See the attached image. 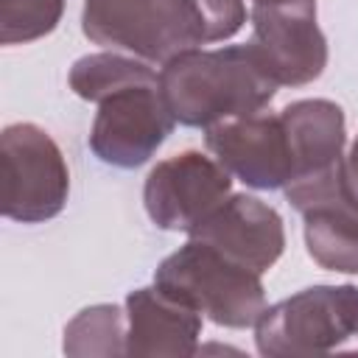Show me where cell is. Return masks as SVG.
I'll list each match as a JSON object with an SVG mask.
<instances>
[{"label":"cell","mask_w":358,"mask_h":358,"mask_svg":"<svg viewBox=\"0 0 358 358\" xmlns=\"http://www.w3.org/2000/svg\"><path fill=\"white\" fill-rule=\"evenodd\" d=\"M176 126L159 92V78L123 87L103 101L90 129L92 154L115 168H140L165 143Z\"/></svg>","instance_id":"obj_7"},{"label":"cell","mask_w":358,"mask_h":358,"mask_svg":"<svg viewBox=\"0 0 358 358\" xmlns=\"http://www.w3.org/2000/svg\"><path fill=\"white\" fill-rule=\"evenodd\" d=\"M274 3H299V0H252V6H274Z\"/></svg>","instance_id":"obj_18"},{"label":"cell","mask_w":358,"mask_h":358,"mask_svg":"<svg viewBox=\"0 0 358 358\" xmlns=\"http://www.w3.org/2000/svg\"><path fill=\"white\" fill-rule=\"evenodd\" d=\"M255 344L268 358L358 352V288L313 285L268 305L255 322Z\"/></svg>","instance_id":"obj_4"},{"label":"cell","mask_w":358,"mask_h":358,"mask_svg":"<svg viewBox=\"0 0 358 358\" xmlns=\"http://www.w3.org/2000/svg\"><path fill=\"white\" fill-rule=\"evenodd\" d=\"M277 87L316 81L327 64V39L316 25V0L252 6V39Z\"/></svg>","instance_id":"obj_9"},{"label":"cell","mask_w":358,"mask_h":358,"mask_svg":"<svg viewBox=\"0 0 358 358\" xmlns=\"http://www.w3.org/2000/svg\"><path fill=\"white\" fill-rule=\"evenodd\" d=\"M62 347L67 355H126V310H120L117 305L84 308L64 327Z\"/></svg>","instance_id":"obj_15"},{"label":"cell","mask_w":358,"mask_h":358,"mask_svg":"<svg viewBox=\"0 0 358 358\" xmlns=\"http://www.w3.org/2000/svg\"><path fill=\"white\" fill-rule=\"evenodd\" d=\"M229 196L232 173L201 151H182L157 162L143 187L148 218L171 232H190Z\"/></svg>","instance_id":"obj_8"},{"label":"cell","mask_w":358,"mask_h":358,"mask_svg":"<svg viewBox=\"0 0 358 358\" xmlns=\"http://www.w3.org/2000/svg\"><path fill=\"white\" fill-rule=\"evenodd\" d=\"M159 73L143 62V59H134V56H123V53H115V50H103V53H87L81 56L73 67H70V90L84 98V101H103L106 95L123 90V87H131V84H148V81H157Z\"/></svg>","instance_id":"obj_14"},{"label":"cell","mask_w":358,"mask_h":358,"mask_svg":"<svg viewBox=\"0 0 358 358\" xmlns=\"http://www.w3.org/2000/svg\"><path fill=\"white\" fill-rule=\"evenodd\" d=\"M154 285L221 327H255L266 310L260 274L196 238L157 266Z\"/></svg>","instance_id":"obj_3"},{"label":"cell","mask_w":358,"mask_h":358,"mask_svg":"<svg viewBox=\"0 0 358 358\" xmlns=\"http://www.w3.org/2000/svg\"><path fill=\"white\" fill-rule=\"evenodd\" d=\"M3 215L42 224L59 215L70 193V171L56 140L34 123H11L0 134Z\"/></svg>","instance_id":"obj_5"},{"label":"cell","mask_w":358,"mask_h":358,"mask_svg":"<svg viewBox=\"0 0 358 358\" xmlns=\"http://www.w3.org/2000/svg\"><path fill=\"white\" fill-rule=\"evenodd\" d=\"M246 22L243 0H84V36L143 62L168 59L235 36Z\"/></svg>","instance_id":"obj_1"},{"label":"cell","mask_w":358,"mask_h":358,"mask_svg":"<svg viewBox=\"0 0 358 358\" xmlns=\"http://www.w3.org/2000/svg\"><path fill=\"white\" fill-rule=\"evenodd\" d=\"M344 176H347V187H350L352 199L358 201V137H355L350 154L344 157Z\"/></svg>","instance_id":"obj_17"},{"label":"cell","mask_w":358,"mask_h":358,"mask_svg":"<svg viewBox=\"0 0 358 358\" xmlns=\"http://www.w3.org/2000/svg\"><path fill=\"white\" fill-rule=\"evenodd\" d=\"M282 126L294 151V176H308L344 162V112L327 98H302L288 103L282 112Z\"/></svg>","instance_id":"obj_13"},{"label":"cell","mask_w":358,"mask_h":358,"mask_svg":"<svg viewBox=\"0 0 358 358\" xmlns=\"http://www.w3.org/2000/svg\"><path fill=\"white\" fill-rule=\"evenodd\" d=\"M285 199L302 213L305 249L327 271L358 274V201L344 176V162L291 179Z\"/></svg>","instance_id":"obj_6"},{"label":"cell","mask_w":358,"mask_h":358,"mask_svg":"<svg viewBox=\"0 0 358 358\" xmlns=\"http://www.w3.org/2000/svg\"><path fill=\"white\" fill-rule=\"evenodd\" d=\"M159 92L176 123L207 129L263 112L277 92V81L246 42L215 50L193 48L168 59L159 70Z\"/></svg>","instance_id":"obj_2"},{"label":"cell","mask_w":358,"mask_h":358,"mask_svg":"<svg viewBox=\"0 0 358 358\" xmlns=\"http://www.w3.org/2000/svg\"><path fill=\"white\" fill-rule=\"evenodd\" d=\"M64 11V0H0V42L25 45L48 36Z\"/></svg>","instance_id":"obj_16"},{"label":"cell","mask_w":358,"mask_h":358,"mask_svg":"<svg viewBox=\"0 0 358 358\" xmlns=\"http://www.w3.org/2000/svg\"><path fill=\"white\" fill-rule=\"evenodd\" d=\"M207 151L255 190L285 187L294 176V151L280 115L255 112L204 129Z\"/></svg>","instance_id":"obj_10"},{"label":"cell","mask_w":358,"mask_h":358,"mask_svg":"<svg viewBox=\"0 0 358 358\" xmlns=\"http://www.w3.org/2000/svg\"><path fill=\"white\" fill-rule=\"evenodd\" d=\"M199 336L201 313L162 288H137L126 296V355H196Z\"/></svg>","instance_id":"obj_12"},{"label":"cell","mask_w":358,"mask_h":358,"mask_svg":"<svg viewBox=\"0 0 358 358\" xmlns=\"http://www.w3.org/2000/svg\"><path fill=\"white\" fill-rule=\"evenodd\" d=\"M187 235L210 243L213 249L224 252L227 257L257 274L268 271L285 249V229L280 213L249 193H235L221 201Z\"/></svg>","instance_id":"obj_11"}]
</instances>
